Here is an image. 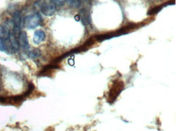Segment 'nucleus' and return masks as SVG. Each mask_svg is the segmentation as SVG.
<instances>
[{
  "mask_svg": "<svg viewBox=\"0 0 176 131\" xmlns=\"http://www.w3.org/2000/svg\"><path fill=\"white\" fill-rule=\"evenodd\" d=\"M37 7L39 8L41 12L46 16H51L55 14L56 8L54 3L47 1H38L36 3Z\"/></svg>",
  "mask_w": 176,
  "mask_h": 131,
  "instance_id": "nucleus-1",
  "label": "nucleus"
},
{
  "mask_svg": "<svg viewBox=\"0 0 176 131\" xmlns=\"http://www.w3.org/2000/svg\"><path fill=\"white\" fill-rule=\"evenodd\" d=\"M42 21L39 14L35 13L32 15H29L24 19V25L29 29H33L38 25H40Z\"/></svg>",
  "mask_w": 176,
  "mask_h": 131,
  "instance_id": "nucleus-2",
  "label": "nucleus"
},
{
  "mask_svg": "<svg viewBox=\"0 0 176 131\" xmlns=\"http://www.w3.org/2000/svg\"><path fill=\"white\" fill-rule=\"evenodd\" d=\"M123 89H124V84L121 81H116L113 84V87L110 91L109 94V99L111 100L110 103H112L115 100Z\"/></svg>",
  "mask_w": 176,
  "mask_h": 131,
  "instance_id": "nucleus-3",
  "label": "nucleus"
},
{
  "mask_svg": "<svg viewBox=\"0 0 176 131\" xmlns=\"http://www.w3.org/2000/svg\"><path fill=\"white\" fill-rule=\"evenodd\" d=\"M18 43H19V46H20L21 49L25 50V51H28L29 50V40H28L26 32H21L19 33Z\"/></svg>",
  "mask_w": 176,
  "mask_h": 131,
  "instance_id": "nucleus-4",
  "label": "nucleus"
},
{
  "mask_svg": "<svg viewBox=\"0 0 176 131\" xmlns=\"http://www.w3.org/2000/svg\"><path fill=\"white\" fill-rule=\"evenodd\" d=\"M8 41L10 43L11 47L12 48L14 51H17L19 50V43H18V40L16 38V34H15L13 29H10L9 31V35H8Z\"/></svg>",
  "mask_w": 176,
  "mask_h": 131,
  "instance_id": "nucleus-5",
  "label": "nucleus"
},
{
  "mask_svg": "<svg viewBox=\"0 0 176 131\" xmlns=\"http://www.w3.org/2000/svg\"><path fill=\"white\" fill-rule=\"evenodd\" d=\"M80 20H81V22L83 23V25H90L91 24V19H90V11L83 8L80 12Z\"/></svg>",
  "mask_w": 176,
  "mask_h": 131,
  "instance_id": "nucleus-6",
  "label": "nucleus"
},
{
  "mask_svg": "<svg viewBox=\"0 0 176 131\" xmlns=\"http://www.w3.org/2000/svg\"><path fill=\"white\" fill-rule=\"evenodd\" d=\"M46 39V33L42 30H37L33 35V42L36 45H38Z\"/></svg>",
  "mask_w": 176,
  "mask_h": 131,
  "instance_id": "nucleus-7",
  "label": "nucleus"
},
{
  "mask_svg": "<svg viewBox=\"0 0 176 131\" xmlns=\"http://www.w3.org/2000/svg\"><path fill=\"white\" fill-rule=\"evenodd\" d=\"M66 1L71 7L74 8H79L81 4V0H66Z\"/></svg>",
  "mask_w": 176,
  "mask_h": 131,
  "instance_id": "nucleus-8",
  "label": "nucleus"
},
{
  "mask_svg": "<svg viewBox=\"0 0 176 131\" xmlns=\"http://www.w3.org/2000/svg\"><path fill=\"white\" fill-rule=\"evenodd\" d=\"M66 0H50V2H51L52 3H54L55 5H58V6H61L63 5Z\"/></svg>",
  "mask_w": 176,
  "mask_h": 131,
  "instance_id": "nucleus-9",
  "label": "nucleus"
},
{
  "mask_svg": "<svg viewBox=\"0 0 176 131\" xmlns=\"http://www.w3.org/2000/svg\"><path fill=\"white\" fill-rule=\"evenodd\" d=\"M75 19L76 20V21H80V15H76V16L75 17Z\"/></svg>",
  "mask_w": 176,
  "mask_h": 131,
  "instance_id": "nucleus-10",
  "label": "nucleus"
}]
</instances>
